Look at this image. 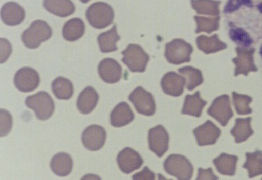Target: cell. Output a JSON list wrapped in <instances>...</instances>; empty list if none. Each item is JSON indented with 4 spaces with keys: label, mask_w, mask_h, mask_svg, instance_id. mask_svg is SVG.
Segmentation results:
<instances>
[{
    "label": "cell",
    "mask_w": 262,
    "mask_h": 180,
    "mask_svg": "<svg viewBox=\"0 0 262 180\" xmlns=\"http://www.w3.org/2000/svg\"><path fill=\"white\" fill-rule=\"evenodd\" d=\"M52 34V29L48 23L43 20H36L23 33L22 41L27 48L36 49L50 39Z\"/></svg>",
    "instance_id": "obj_1"
},
{
    "label": "cell",
    "mask_w": 262,
    "mask_h": 180,
    "mask_svg": "<svg viewBox=\"0 0 262 180\" xmlns=\"http://www.w3.org/2000/svg\"><path fill=\"white\" fill-rule=\"evenodd\" d=\"M86 17L88 22L95 29H105L113 22L114 9L105 2H95L89 7Z\"/></svg>",
    "instance_id": "obj_2"
},
{
    "label": "cell",
    "mask_w": 262,
    "mask_h": 180,
    "mask_svg": "<svg viewBox=\"0 0 262 180\" xmlns=\"http://www.w3.org/2000/svg\"><path fill=\"white\" fill-rule=\"evenodd\" d=\"M25 104L35 112L36 118L41 121L48 120L55 111V102L51 96L45 91H40L34 95L29 96L26 98Z\"/></svg>",
    "instance_id": "obj_3"
},
{
    "label": "cell",
    "mask_w": 262,
    "mask_h": 180,
    "mask_svg": "<svg viewBox=\"0 0 262 180\" xmlns=\"http://www.w3.org/2000/svg\"><path fill=\"white\" fill-rule=\"evenodd\" d=\"M164 168L168 174L178 179L189 180L193 176L192 164L183 155H170L164 162Z\"/></svg>",
    "instance_id": "obj_4"
},
{
    "label": "cell",
    "mask_w": 262,
    "mask_h": 180,
    "mask_svg": "<svg viewBox=\"0 0 262 180\" xmlns=\"http://www.w3.org/2000/svg\"><path fill=\"white\" fill-rule=\"evenodd\" d=\"M121 54L123 55L122 62L131 72H145L149 60V56L141 46L130 44Z\"/></svg>",
    "instance_id": "obj_5"
},
{
    "label": "cell",
    "mask_w": 262,
    "mask_h": 180,
    "mask_svg": "<svg viewBox=\"0 0 262 180\" xmlns=\"http://www.w3.org/2000/svg\"><path fill=\"white\" fill-rule=\"evenodd\" d=\"M193 47L181 39H176L165 47V57L168 62L173 64H181L191 60Z\"/></svg>",
    "instance_id": "obj_6"
},
{
    "label": "cell",
    "mask_w": 262,
    "mask_h": 180,
    "mask_svg": "<svg viewBox=\"0 0 262 180\" xmlns=\"http://www.w3.org/2000/svg\"><path fill=\"white\" fill-rule=\"evenodd\" d=\"M128 99L134 105L138 113L147 116L155 114L156 106L153 95L141 86L136 88L130 93Z\"/></svg>",
    "instance_id": "obj_7"
},
{
    "label": "cell",
    "mask_w": 262,
    "mask_h": 180,
    "mask_svg": "<svg viewBox=\"0 0 262 180\" xmlns=\"http://www.w3.org/2000/svg\"><path fill=\"white\" fill-rule=\"evenodd\" d=\"M14 83L21 92H32L38 87L40 77L36 70L30 67L22 68L15 74Z\"/></svg>",
    "instance_id": "obj_8"
},
{
    "label": "cell",
    "mask_w": 262,
    "mask_h": 180,
    "mask_svg": "<svg viewBox=\"0 0 262 180\" xmlns=\"http://www.w3.org/2000/svg\"><path fill=\"white\" fill-rule=\"evenodd\" d=\"M207 113L216 119L222 126L225 127L233 116L229 96L223 95L216 98L208 109Z\"/></svg>",
    "instance_id": "obj_9"
},
{
    "label": "cell",
    "mask_w": 262,
    "mask_h": 180,
    "mask_svg": "<svg viewBox=\"0 0 262 180\" xmlns=\"http://www.w3.org/2000/svg\"><path fill=\"white\" fill-rule=\"evenodd\" d=\"M235 50L237 57L233 59V62L236 65L235 76H238L240 74L247 76L250 72L258 71V68L254 64V48L238 47Z\"/></svg>",
    "instance_id": "obj_10"
},
{
    "label": "cell",
    "mask_w": 262,
    "mask_h": 180,
    "mask_svg": "<svg viewBox=\"0 0 262 180\" xmlns=\"http://www.w3.org/2000/svg\"><path fill=\"white\" fill-rule=\"evenodd\" d=\"M107 137L106 131L100 125H93L86 127L82 134V142L88 150L97 151L104 146Z\"/></svg>",
    "instance_id": "obj_11"
},
{
    "label": "cell",
    "mask_w": 262,
    "mask_h": 180,
    "mask_svg": "<svg viewBox=\"0 0 262 180\" xmlns=\"http://www.w3.org/2000/svg\"><path fill=\"white\" fill-rule=\"evenodd\" d=\"M149 147L159 158L167 151L169 144V136L162 125L151 128L148 135Z\"/></svg>",
    "instance_id": "obj_12"
},
{
    "label": "cell",
    "mask_w": 262,
    "mask_h": 180,
    "mask_svg": "<svg viewBox=\"0 0 262 180\" xmlns=\"http://www.w3.org/2000/svg\"><path fill=\"white\" fill-rule=\"evenodd\" d=\"M117 163L121 171L129 174L139 169L143 165L144 161L138 152L127 147L119 152L117 156Z\"/></svg>",
    "instance_id": "obj_13"
},
{
    "label": "cell",
    "mask_w": 262,
    "mask_h": 180,
    "mask_svg": "<svg viewBox=\"0 0 262 180\" xmlns=\"http://www.w3.org/2000/svg\"><path fill=\"white\" fill-rule=\"evenodd\" d=\"M98 72L100 78L105 83H116L122 78V67L113 58L103 59L98 64Z\"/></svg>",
    "instance_id": "obj_14"
},
{
    "label": "cell",
    "mask_w": 262,
    "mask_h": 180,
    "mask_svg": "<svg viewBox=\"0 0 262 180\" xmlns=\"http://www.w3.org/2000/svg\"><path fill=\"white\" fill-rule=\"evenodd\" d=\"M199 146H204L214 145L221 134V131L211 121L207 122L193 130Z\"/></svg>",
    "instance_id": "obj_15"
},
{
    "label": "cell",
    "mask_w": 262,
    "mask_h": 180,
    "mask_svg": "<svg viewBox=\"0 0 262 180\" xmlns=\"http://www.w3.org/2000/svg\"><path fill=\"white\" fill-rule=\"evenodd\" d=\"M186 83L185 78L174 72H170L164 76L161 85L164 93L177 97L182 95Z\"/></svg>",
    "instance_id": "obj_16"
},
{
    "label": "cell",
    "mask_w": 262,
    "mask_h": 180,
    "mask_svg": "<svg viewBox=\"0 0 262 180\" xmlns=\"http://www.w3.org/2000/svg\"><path fill=\"white\" fill-rule=\"evenodd\" d=\"M1 18L3 22L7 25H20L25 20V9L16 2H8L2 6Z\"/></svg>",
    "instance_id": "obj_17"
},
{
    "label": "cell",
    "mask_w": 262,
    "mask_h": 180,
    "mask_svg": "<svg viewBox=\"0 0 262 180\" xmlns=\"http://www.w3.org/2000/svg\"><path fill=\"white\" fill-rule=\"evenodd\" d=\"M135 119V114L127 102L119 103L111 114V123L114 127H125Z\"/></svg>",
    "instance_id": "obj_18"
},
{
    "label": "cell",
    "mask_w": 262,
    "mask_h": 180,
    "mask_svg": "<svg viewBox=\"0 0 262 180\" xmlns=\"http://www.w3.org/2000/svg\"><path fill=\"white\" fill-rule=\"evenodd\" d=\"M99 100V95L92 86H88L79 95L77 107L83 114H89L94 110Z\"/></svg>",
    "instance_id": "obj_19"
},
{
    "label": "cell",
    "mask_w": 262,
    "mask_h": 180,
    "mask_svg": "<svg viewBox=\"0 0 262 180\" xmlns=\"http://www.w3.org/2000/svg\"><path fill=\"white\" fill-rule=\"evenodd\" d=\"M44 8L49 13L59 17H67L76 10L71 0H44Z\"/></svg>",
    "instance_id": "obj_20"
},
{
    "label": "cell",
    "mask_w": 262,
    "mask_h": 180,
    "mask_svg": "<svg viewBox=\"0 0 262 180\" xmlns=\"http://www.w3.org/2000/svg\"><path fill=\"white\" fill-rule=\"evenodd\" d=\"M53 173L60 177L69 176L73 168V160L67 153H58L53 156L50 163Z\"/></svg>",
    "instance_id": "obj_21"
},
{
    "label": "cell",
    "mask_w": 262,
    "mask_h": 180,
    "mask_svg": "<svg viewBox=\"0 0 262 180\" xmlns=\"http://www.w3.org/2000/svg\"><path fill=\"white\" fill-rule=\"evenodd\" d=\"M85 30V24L81 18H72L67 21L63 27V37L68 41H76L83 36Z\"/></svg>",
    "instance_id": "obj_22"
},
{
    "label": "cell",
    "mask_w": 262,
    "mask_h": 180,
    "mask_svg": "<svg viewBox=\"0 0 262 180\" xmlns=\"http://www.w3.org/2000/svg\"><path fill=\"white\" fill-rule=\"evenodd\" d=\"M121 37L117 31V26L114 25L111 30L103 32L98 36V43L102 53H107L118 50L116 43Z\"/></svg>",
    "instance_id": "obj_23"
},
{
    "label": "cell",
    "mask_w": 262,
    "mask_h": 180,
    "mask_svg": "<svg viewBox=\"0 0 262 180\" xmlns=\"http://www.w3.org/2000/svg\"><path fill=\"white\" fill-rule=\"evenodd\" d=\"M206 104L207 102L201 98L200 93L196 91L193 95L186 96L182 114L200 118Z\"/></svg>",
    "instance_id": "obj_24"
},
{
    "label": "cell",
    "mask_w": 262,
    "mask_h": 180,
    "mask_svg": "<svg viewBox=\"0 0 262 180\" xmlns=\"http://www.w3.org/2000/svg\"><path fill=\"white\" fill-rule=\"evenodd\" d=\"M237 161V156L222 153L219 158L213 161V163L220 174L232 176L235 174Z\"/></svg>",
    "instance_id": "obj_25"
},
{
    "label": "cell",
    "mask_w": 262,
    "mask_h": 180,
    "mask_svg": "<svg viewBox=\"0 0 262 180\" xmlns=\"http://www.w3.org/2000/svg\"><path fill=\"white\" fill-rule=\"evenodd\" d=\"M196 45L199 49L206 54L216 53L227 48L226 43L220 41L217 34L212 37L202 36L196 38Z\"/></svg>",
    "instance_id": "obj_26"
},
{
    "label": "cell",
    "mask_w": 262,
    "mask_h": 180,
    "mask_svg": "<svg viewBox=\"0 0 262 180\" xmlns=\"http://www.w3.org/2000/svg\"><path fill=\"white\" fill-rule=\"evenodd\" d=\"M252 118H238L236 119L235 127L231 130V134L235 137L236 143L245 142L250 136L254 134L250 123Z\"/></svg>",
    "instance_id": "obj_27"
},
{
    "label": "cell",
    "mask_w": 262,
    "mask_h": 180,
    "mask_svg": "<svg viewBox=\"0 0 262 180\" xmlns=\"http://www.w3.org/2000/svg\"><path fill=\"white\" fill-rule=\"evenodd\" d=\"M51 88L53 94L59 100H69L74 94L72 82L63 77H58L53 81Z\"/></svg>",
    "instance_id": "obj_28"
},
{
    "label": "cell",
    "mask_w": 262,
    "mask_h": 180,
    "mask_svg": "<svg viewBox=\"0 0 262 180\" xmlns=\"http://www.w3.org/2000/svg\"><path fill=\"white\" fill-rule=\"evenodd\" d=\"M246 161L243 168H246L249 172L250 178L262 174V151L256 150L253 153H246Z\"/></svg>",
    "instance_id": "obj_29"
},
{
    "label": "cell",
    "mask_w": 262,
    "mask_h": 180,
    "mask_svg": "<svg viewBox=\"0 0 262 180\" xmlns=\"http://www.w3.org/2000/svg\"><path fill=\"white\" fill-rule=\"evenodd\" d=\"M191 6L200 15L219 16V5L221 2L215 0H191Z\"/></svg>",
    "instance_id": "obj_30"
},
{
    "label": "cell",
    "mask_w": 262,
    "mask_h": 180,
    "mask_svg": "<svg viewBox=\"0 0 262 180\" xmlns=\"http://www.w3.org/2000/svg\"><path fill=\"white\" fill-rule=\"evenodd\" d=\"M179 72L185 77L187 88L189 91H193L203 83L202 72L200 70L191 66H186L179 69Z\"/></svg>",
    "instance_id": "obj_31"
},
{
    "label": "cell",
    "mask_w": 262,
    "mask_h": 180,
    "mask_svg": "<svg viewBox=\"0 0 262 180\" xmlns=\"http://www.w3.org/2000/svg\"><path fill=\"white\" fill-rule=\"evenodd\" d=\"M229 37L234 43L242 46V48H249L254 42L249 33L240 27L231 28L229 30Z\"/></svg>",
    "instance_id": "obj_32"
},
{
    "label": "cell",
    "mask_w": 262,
    "mask_h": 180,
    "mask_svg": "<svg viewBox=\"0 0 262 180\" xmlns=\"http://www.w3.org/2000/svg\"><path fill=\"white\" fill-rule=\"evenodd\" d=\"M194 19L196 21V25H198V29L196 30V34L202 32L211 34L212 32L219 29V16L214 18H207L195 16Z\"/></svg>",
    "instance_id": "obj_33"
},
{
    "label": "cell",
    "mask_w": 262,
    "mask_h": 180,
    "mask_svg": "<svg viewBox=\"0 0 262 180\" xmlns=\"http://www.w3.org/2000/svg\"><path fill=\"white\" fill-rule=\"evenodd\" d=\"M232 95L234 106L238 114L248 115L252 113V109L249 107L250 103L252 101L251 97L235 92H233Z\"/></svg>",
    "instance_id": "obj_34"
},
{
    "label": "cell",
    "mask_w": 262,
    "mask_h": 180,
    "mask_svg": "<svg viewBox=\"0 0 262 180\" xmlns=\"http://www.w3.org/2000/svg\"><path fill=\"white\" fill-rule=\"evenodd\" d=\"M243 6L252 8L253 2L252 0H228L224 12L226 14L233 13L238 11Z\"/></svg>",
    "instance_id": "obj_35"
},
{
    "label": "cell",
    "mask_w": 262,
    "mask_h": 180,
    "mask_svg": "<svg viewBox=\"0 0 262 180\" xmlns=\"http://www.w3.org/2000/svg\"><path fill=\"white\" fill-rule=\"evenodd\" d=\"M0 123H1V137H4L8 135L12 128V116L9 111L1 109V116H0Z\"/></svg>",
    "instance_id": "obj_36"
},
{
    "label": "cell",
    "mask_w": 262,
    "mask_h": 180,
    "mask_svg": "<svg viewBox=\"0 0 262 180\" xmlns=\"http://www.w3.org/2000/svg\"><path fill=\"white\" fill-rule=\"evenodd\" d=\"M1 63L3 64L8 59L11 52H12V47L9 42L4 38L1 39Z\"/></svg>",
    "instance_id": "obj_37"
},
{
    "label": "cell",
    "mask_w": 262,
    "mask_h": 180,
    "mask_svg": "<svg viewBox=\"0 0 262 180\" xmlns=\"http://www.w3.org/2000/svg\"><path fill=\"white\" fill-rule=\"evenodd\" d=\"M133 179L140 180H154L155 179V175L147 167H145L142 172L133 175Z\"/></svg>",
    "instance_id": "obj_38"
},
{
    "label": "cell",
    "mask_w": 262,
    "mask_h": 180,
    "mask_svg": "<svg viewBox=\"0 0 262 180\" xmlns=\"http://www.w3.org/2000/svg\"><path fill=\"white\" fill-rule=\"evenodd\" d=\"M217 177L215 176L213 173L212 168H209L207 170L200 168L198 170V179H217Z\"/></svg>",
    "instance_id": "obj_39"
},
{
    "label": "cell",
    "mask_w": 262,
    "mask_h": 180,
    "mask_svg": "<svg viewBox=\"0 0 262 180\" xmlns=\"http://www.w3.org/2000/svg\"><path fill=\"white\" fill-rule=\"evenodd\" d=\"M257 8H258V11L262 14V2L259 3L258 6H257Z\"/></svg>",
    "instance_id": "obj_40"
},
{
    "label": "cell",
    "mask_w": 262,
    "mask_h": 180,
    "mask_svg": "<svg viewBox=\"0 0 262 180\" xmlns=\"http://www.w3.org/2000/svg\"><path fill=\"white\" fill-rule=\"evenodd\" d=\"M80 1L82 2V3L86 4L88 2H90V0H80Z\"/></svg>",
    "instance_id": "obj_41"
},
{
    "label": "cell",
    "mask_w": 262,
    "mask_h": 180,
    "mask_svg": "<svg viewBox=\"0 0 262 180\" xmlns=\"http://www.w3.org/2000/svg\"><path fill=\"white\" fill-rule=\"evenodd\" d=\"M259 53H260V55H261V57H262V46H261V49H260V52H259Z\"/></svg>",
    "instance_id": "obj_42"
}]
</instances>
